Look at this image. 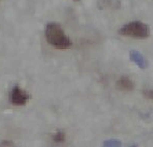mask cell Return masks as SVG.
Masks as SVG:
<instances>
[{
  "mask_svg": "<svg viewBox=\"0 0 153 147\" xmlns=\"http://www.w3.org/2000/svg\"><path fill=\"white\" fill-rule=\"evenodd\" d=\"M46 39L47 42L59 50L68 49L72 46L70 39L66 35L64 30L57 23H49L46 27Z\"/></svg>",
  "mask_w": 153,
  "mask_h": 147,
  "instance_id": "6da1fadb",
  "label": "cell"
},
{
  "mask_svg": "<svg viewBox=\"0 0 153 147\" xmlns=\"http://www.w3.org/2000/svg\"><path fill=\"white\" fill-rule=\"evenodd\" d=\"M118 33L122 36L143 39L150 36L151 30L148 24L141 21H132L122 26L118 31Z\"/></svg>",
  "mask_w": 153,
  "mask_h": 147,
  "instance_id": "7a4b0ae2",
  "label": "cell"
},
{
  "mask_svg": "<svg viewBox=\"0 0 153 147\" xmlns=\"http://www.w3.org/2000/svg\"><path fill=\"white\" fill-rule=\"evenodd\" d=\"M29 95L18 85L12 88L10 94V101L13 105L16 106L25 105L29 100Z\"/></svg>",
  "mask_w": 153,
  "mask_h": 147,
  "instance_id": "3957f363",
  "label": "cell"
},
{
  "mask_svg": "<svg viewBox=\"0 0 153 147\" xmlns=\"http://www.w3.org/2000/svg\"><path fill=\"white\" fill-rule=\"evenodd\" d=\"M130 61H133L138 68H140L142 69H145L148 67L147 61L138 51L131 50L130 52Z\"/></svg>",
  "mask_w": 153,
  "mask_h": 147,
  "instance_id": "277c9868",
  "label": "cell"
},
{
  "mask_svg": "<svg viewBox=\"0 0 153 147\" xmlns=\"http://www.w3.org/2000/svg\"><path fill=\"white\" fill-rule=\"evenodd\" d=\"M117 86L120 90L131 91L134 88V82L129 76H122L117 82Z\"/></svg>",
  "mask_w": 153,
  "mask_h": 147,
  "instance_id": "5b68a950",
  "label": "cell"
},
{
  "mask_svg": "<svg viewBox=\"0 0 153 147\" xmlns=\"http://www.w3.org/2000/svg\"><path fill=\"white\" fill-rule=\"evenodd\" d=\"M53 140L56 142H63L65 140V136L63 132H57L53 137Z\"/></svg>",
  "mask_w": 153,
  "mask_h": 147,
  "instance_id": "8992f818",
  "label": "cell"
}]
</instances>
